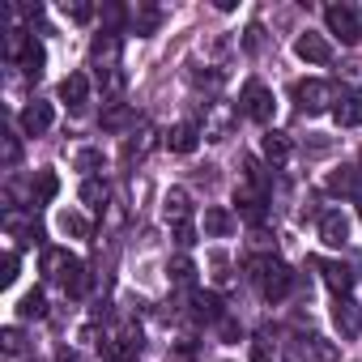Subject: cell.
Returning a JSON list of instances; mask_svg holds the SVG:
<instances>
[{
    "instance_id": "6da1fadb",
    "label": "cell",
    "mask_w": 362,
    "mask_h": 362,
    "mask_svg": "<svg viewBox=\"0 0 362 362\" xmlns=\"http://www.w3.org/2000/svg\"><path fill=\"white\" fill-rule=\"evenodd\" d=\"M247 269H252V281H256V290H260L264 303H281L290 294V286H294L290 264L277 260V256H256V260H247Z\"/></svg>"
},
{
    "instance_id": "7a4b0ae2",
    "label": "cell",
    "mask_w": 362,
    "mask_h": 362,
    "mask_svg": "<svg viewBox=\"0 0 362 362\" xmlns=\"http://www.w3.org/2000/svg\"><path fill=\"white\" fill-rule=\"evenodd\" d=\"M43 269H47L52 277H60L69 294H86V286H90L86 264H81L77 256H69V252H47V256H43Z\"/></svg>"
},
{
    "instance_id": "3957f363",
    "label": "cell",
    "mask_w": 362,
    "mask_h": 362,
    "mask_svg": "<svg viewBox=\"0 0 362 362\" xmlns=\"http://www.w3.org/2000/svg\"><path fill=\"white\" fill-rule=\"evenodd\" d=\"M324 18H328V30L341 43H362V13L354 5H328Z\"/></svg>"
},
{
    "instance_id": "277c9868",
    "label": "cell",
    "mask_w": 362,
    "mask_h": 362,
    "mask_svg": "<svg viewBox=\"0 0 362 362\" xmlns=\"http://www.w3.org/2000/svg\"><path fill=\"white\" fill-rule=\"evenodd\" d=\"M294 98H298L303 115H320V111L332 107V86L320 81V77H311V81H298V86H294Z\"/></svg>"
},
{
    "instance_id": "5b68a950",
    "label": "cell",
    "mask_w": 362,
    "mask_h": 362,
    "mask_svg": "<svg viewBox=\"0 0 362 362\" xmlns=\"http://www.w3.org/2000/svg\"><path fill=\"white\" fill-rule=\"evenodd\" d=\"M243 111H247V119L269 124L273 111H277V103H273V94H269L260 81H247V90H243Z\"/></svg>"
},
{
    "instance_id": "8992f818",
    "label": "cell",
    "mask_w": 362,
    "mask_h": 362,
    "mask_svg": "<svg viewBox=\"0 0 362 362\" xmlns=\"http://www.w3.org/2000/svg\"><path fill=\"white\" fill-rule=\"evenodd\" d=\"M332 324H337V332L345 337V341H354L358 332H362V307L345 294V298H337L332 303Z\"/></svg>"
},
{
    "instance_id": "52a82bcc",
    "label": "cell",
    "mask_w": 362,
    "mask_h": 362,
    "mask_svg": "<svg viewBox=\"0 0 362 362\" xmlns=\"http://www.w3.org/2000/svg\"><path fill=\"white\" fill-rule=\"evenodd\" d=\"M90 60L98 64V73H115V60H119V39L111 35V30H103V35H94V43H90Z\"/></svg>"
},
{
    "instance_id": "ba28073f",
    "label": "cell",
    "mask_w": 362,
    "mask_h": 362,
    "mask_svg": "<svg viewBox=\"0 0 362 362\" xmlns=\"http://www.w3.org/2000/svg\"><path fill=\"white\" fill-rule=\"evenodd\" d=\"M294 56L307 60V64H328V60H332V43H328L324 35H311V30H307V35L294 39Z\"/></svg>"
},
{
    "instance_id": "9c48e42d",
    "label": "cell",
    "mask_w": 362,
    "mask_h": 362,
    "mask_svg": "<svg viewBox=\"0 0 362 362\" xmlns=\"http://www.w3.org/2000/svg\"><path fill=\"white\" fill-rule=\"evenodd\" d=\"M315 269L324 273V281H328V290H332L337 298H345V294L354 290V269H349V264H341V260H315Z\"/></svg>"
},
{
    "instance_id": "30bf717a",
    "label": "cell",
    "mask_w": 362,
    "mask_h": 362,
    "mask_svg": "<svg viewBox=\"0 0 362 362\" xmlns=\"http://www.w3.org/2000/svg\"><path fill=\"white\" fill-rule=\"evenodd\" d=\"M52 119H56V111H52V103H30V107H22V132L26 136H43L47 128H52Z\"/></svg>"
},
{
    "instance_id": "8fae6325",
    "label": "cell",
    "mask_w": 362,
    "mask_h": 362,
    "mask_svg": "<svg viewBox=\"0 0 362 362\" xmlns=\"http://www.w3.org/2000/svg\"><path fill=\"white\" fill-rule=\"evenodd\" d=\"M320 358H332V349H324L320 337H294V341H286V362H320Z\"/></svg>"
},
{
    "instance_id": "7c38bea8",
    "label": "cell",
    "mask_w": 362,
    "mask_h": 362,
    "mask_svg": "<svg viewBox=\"0 0 362 362\" xmlns=\"http://www.w3.org/2000/svg\"><path fill=\"white\" fill-rule=\"evenodd\" d=\"M320 239H324L328 247H345V239H349V218H345L341 209H328V214L320 218Z\"/></svg>"
},
{
    "instance_id": "4fadbf2b",
    "label": "cell",
    "mask_w": 362,
    "mask_h": 362,
    "mask_svg": "<svg viewBox=\"0 0 362 362\" xmlns=\"http://www.w3.org/2000/svg\"><path fill=\"white\" fill-rule=\"evenodd\" d=\"M162 214H166V222H175V226L192 222V197H188L184 188H170L166 201H162Z\"/></svg>"
},
{
    "instance_id": "5bb4252c",
    "label": "cell",
    "mask_w": 362,
    "mask_h": 362,
    "mask_svg": "<svg viewBox=\"0 0 362 362\" xmlns=\"http://www.w3.org/2000/svg\"><path fill=\"white\" fill-rule=\"evenodd\" d=\"M86 98H90V77H86V73H69V77L60 81V103H69L73 111H81Z\"/></svg>"
},
{
    "instance_id": "9a60e30c",
    "label": "cell",
    "mask_w": 362,
    "mask_h": 362,
    "mask_svg": "<svg viewBox=\"0 0 362 362\" xmlns=\"http://www.w3.org/2000/svg\"><path fill=\"white\" fill-rule=\"evenodd\" d=\"M141 332H119V337H111L107 345H103V354L111 358V362H128V354H141Z\"/></svg>"
},
{
    "instance_id": "2e32d148",
    "label": "cell",
    "mask_w": 362,
    "mask_h": 362,
    "mask_svg": "<svg viewBox=\"0 0 362 362\" xmlns=\"http://www.w3.org/2000/svg\"><path fill=\"white\" fill-rule=\"evenodd\" d=\"M197 141H201V128H197V124H175V128L166 132V145H170L175 153H192Z\"/></svg>"
},
{
    "instance_id": "e0dca14e",
    "label": "cell",
    "mask_w": 362,
    "mask_h": 362,
    "mask_svg": "<svg viewBox=\"0 0 362 362\" xmlns=\"http://www.w3.org/2000/svg\"><path fill=\"white\" fill-rule=\"evenodd\" d=\"M230 230H235V214H230V209H222V205L205 209V235H209V239H226Z\"/></svg>"
},
{
    "instance_id": "ac0fdd59",
    "label": "cell",
    "mask_w": 362,
    "mask_h": 362,
    "mask_svg": "<svg viewBox=\"0 0 362 362\" xmlns=\"http://www.w3.org/2000/svg\"><path fill=\"white\" fill-rule=\"evenodd\" d=\"M332 119H337V128H358V124H362V98H358V94H345V98L332 107Z\"/></svg>"
},
{
    "instance_id": "d6986e66",
    "label": "cell",
    "mask_w": 362,
    "mask_h": 362,
    "mask_svg": "<svg viewBox=\"0 0 362 362\" xmlns=\"http://www.w3.org/2000/svg\"><path fill=\"white\" fill-rule=\"evenodd\" d=\"M328 192L354 197V192H358V166H337V170H328Z\"/></svg>"
},
{
    "instance_id": "ffe728a7",
    "label": "cell",
    "mask_w": 362,
    "mask_h": 362,
    "mask_svg": "<svg viewBox=\"0 0 362 362\" xmlns=\"http://www.w3.org/2000/svg\"><path fill=\"white\" fill-rule=\"evenodd\" d=\"M43 64H47V52H43V43L39 39H26V47H22V73L26 77H43Z\"/></svg>"
},
{
    "instance_id": "44dd1931",
    "label": "cell",
    "mask_w": 362,
    "mask_h": 362,
    "mask_svg": "<svg viewBox=\"0 0 362 362\" xmlns=\"http://www.w3.org/2000/svg\"><path fill=\"white\" fill-rule=\"evenodd\" d=\"M235 201H239V214H243L247 222H264V197H260L256 188H239Z\"/></svg>"
},
{
    "instance_id": "7402d4cb",
    "label": "cell",
    "mask_w": 362,
    "mask_h": 362,
    "mask_svg": "<svg viewBox=\"0 0 362 362\" xmlns=\"http://www.w3.org/2000/svg\"><path fill=\"white\" fill-rule=\"evenodd\" d=\"M192 315L205 320V324H218V320H222V303H218V294L197 290V294H192Z\"/></svg>"
},
{
    "instance_id": "603a6c76",
    "label": "cell",
    "mask_w": 362,
    "mask_h": 362,
    "mask_svg": "<svg viewBox=\"0 0 362 362\" xmlns=\"http://www.w3.org/2000/svg\"><path fill=\"white\" fill-rule=\"evenodd\" d=\"M18 315H22V320H43V315H47V298H43V290H30V294H22V303H18Z\"/></svg>"
},
{
    "instance_id": "cb8c5ba5",
    "label": "cell",
    "mask_w": 362,
    "mask_h": 362,
    "mask_svg": "<svg viewBox=\"0 0 362 362\" xmlns=\"http://www.w3.org/2000/svg\"><path fill=\"white\" fill-rule=\"evenodd\" d=\"M260 149H264V158H269V162H286V158H290V141H286L281 132H264Z\"/></svg>"
},
{
    "instance_id": "d4e9b609",
    "label": "cell",
    "mask_w": 362,
    "mask_h": 362,
    "mask_svg": "<svg viewBox=\"0 0 362 362\" xmlns=\"http://www.w3.org/2000/svg\"><path fill=\"white\" fill-rule=\"evenodd\" d=\"M128 124H132V107L115 103V107L103 111V128H107V132H119V128H128Z\"/></svg>"
},
{
    "instance_id": "484cf974",
    "label": "cell",
    "mask_w": 362,
    "mask_h": 362,
    "mask_svg": "<svg viewBox=\"0 0 362 362\" xmlns=\"http://www.w3.org/2000/svg\"><path fill=\"white\" fill-rule=\"evenodd\" d=\"M56 226H60V235H73V239H90V222H86L81 214H60V218H56Z\"/></svg>"
},
{
    "instance_id": "4316f807",
    "label": "cell",
    "mask_w": 362,
    "mask_h": 362,
    "mask_svg": "<svg viewBox=\"0 0 362 362\" xmlns=\"http://www.w3.org/2000/svg\"><path fill=\"white\" fill-rule=\"evenodd\" d=\"M56 192H60V179H56L52 170H39V179H35V201H39V205H47Z\"/></svg>"
},
{
    "instance_id": "83f0119b",
    "label": "cell",
    "mask_w": 362,
    "mask_h": 362,
    "mask_svg": "<svg viewBox=\"0 0 362 362\" xmlns=\"http://www.w3.org/2000/svg\"><path fill=\"white\" fill-rule=\"evenodd\" d=\"M81 201L90 209H103L107 205V184H103V179H86V184H81Z\"/></svg>"
},
{
    "instance_id": "f1b7e54d",
    "label": "cell",
    "mask_w": 362,
    "mask_h": 362,
    "mask_svg": "<svg viewBox=\"0 0 362 362\" xmlns=\"http://www.w3.org/2000/svg\"><path fill=\"white\" fill-rule=\"evenodd\" d=\"M166 273H170V281H192V277H197V264H192L188 256H175V260L166 264Z\"/></svg>"
},
{
    "instance_id": "f546056e",
    "label": "cell",
    "mask_w": 362,
    "mask_h": 362,
    "mask_svg": "<svg viewBox=\"0 0 362 362\" xmlns=\"http://www.w3.org/2000/svg\"><path fill=\"white\" fill-rule=\"evenodd\" d=\"M64 18H73V22H90V18H94V5H86V0H64Z\"/></svg>"
},
{
    "instance_id": "4dcf8cb0",
    "label": "cell",
    "mask_w": 362,
    "mask_h": 362,
    "mask_svg": "<svg viewBox=\"0 0 362 362\" xmlns=\"http://www.w3.org/2000/svg\"><path fill=\"white\" fill-rule=\"evenodd\" d=\"M18 281V252H5V260H0V286H13Z\"/></svg>"
},
{
    "instance_id": "1f68e13d",
    "label": "cell",
    "mask_w": 362,
    "mask_h": 362,
    "mask_svg": "<svg viewBox=\"0 0 362 362\" xmlns=\"http://www.w3.org/2000/svg\"><path fill=\"white\" fill-rule=\"evenodd\" d=\"M149 136H153V132H149V128H141V136H132V141H128V158H145V153H149V145H153Z\"/></svg>"
},
{
    "instance_id": "d6a6232c",
    "label": "cell",
    "mask_w": 362,
    "mask_h": 362,
    "mask_svg": "<svg viewBox=\"0 0 362 362\" xmlns=\"http://www.w3.org/2000/svg\"><path fill=\"white\" fill-rule=\"evenodd\" d=\"M77 166H81V170H98V166H103V153H98V149H81V153H77Z\"/></svg>"
},
{
    "instance_id": "836d02e7",
    "label": "cell",
    "mask_w": 362,
    "mask_h": 362,
    "mask_svg": "<svg viewBox=\"0 0 362 362\" xmlns=\"http://www.w3.org/2000/svg\"><path fill=\"white\" fill-rule=\"evenodd\" d=\"M175 243H179V247H192V243H197V226H192V222L175 226Z\"/></svg>"
},
{
    "instance_id": "e575fe53",
    "label": "cell",
    "mask_w": 362,
    "mask_h": 362,
    "mask_svg": "<svg viewBox=\"0 0 362 362\" xmlns=\"http://www.w3.org/2000/svg\"><path fill=\"white\" fill-rule=\"evenodd\" d=\"M0 341H5V349H9V354H18V349H22V332H18V328H5V337H0Z\"/></svg>"
},
{
    "instance_id": "d590c367",
    "label": "cell",
    "mask_w": 362,
    "mask_h": 362,
    "mask_svg": "<svg viewBox=\"0 0 362 362\" xmlns=\"http://www.w3.org/2000/svg\"><path fill=\"white\" fill-rule=\"evenodd\" d=\"M341 73H345V81H354V86H362V64H358V60H349V64H341Z\"/></svg>"
},
{
    "instance_id": "8d00e7d4",
    "label": "cell",
    "mask_w": 362,
    "mask_h": 362,
    "mask_svg": "<svg viewBox=\"0 0 362 362\" xmlns=\"http://www.w3.org/2000/svg\"><path fill=\"white\" fill-rule=\"evenodd\" d=\"M252 362H273V358H269V345H264V341H256V345H252Z\"/></svg>"
},
{
    "instance_id": "74e56055",
    "label": "cell",
    "mask_w": 362,
    "mask_h": 362,
    "mask_svg": "<svg viewBox=\"0 0 362 362\" xmlns=\"http://www.w3.org/2000/svg\"><path fill=\"white\" fill-rule=\"evenodd\" d=\"M5 162H9V166H13V162H18V141H13V136H9V141H5Z\"/></svg>"
},
{
    "instance_id": "f35d334b",
    "label": "cell",
    "mask_w": 362,
    "mask_h": 362,
    "mask_svg": "<svg viewBox=\"0 0 362 362\" xmlns=\"http://www.w3.org/2000/svg\"><path fill=\"white\" fill-rule=\"evenodd\" d=\"M222 337H230V341H235V337H239V324H235V320H222Z\"/></svg>"
},
{
    "instance_id": "ab89813d",
    "label": "cell",
    "mask_w": 362,
    "mask_h": 362,
    "mask_svg": "<svg viewBox=\"0 0 362 362\" xmlns=\"http://www.w3.org/2000/svg\"><path fill=\"white\" fill-rule=\"evenodd\" d=\"M60 362H81V358H77L73 349H64V354H60Z\"/></svg>"
}]
</instances>
